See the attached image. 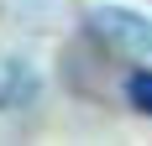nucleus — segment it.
<instances>
[{
	"label": "nucleus",
	"instance_id": "obj_1",
	"mask_svg": "<svg viewBox=\"0 0 152 146\" xmlns=\"http://www.w3.org/2000/svg\"><path fill=\"white\" fill-rule=\"evenodd\" d=\"M89 37L115 58H147L152 52V21L137 11H115V5L89 11Z\"/></svg>",
	"mask_w": 152,
	"mask_h": 146
},
{
	"label": "nucleus",
	"instance_id": "obj_2",
	"mask_svg": "<svg viewBox=\"0 0 152 146\" xmlns=\"http://www.w3.org/2000/svg\"><path fill=\"white\" fill-rule=\"evenodd\" d=\"M26 99H31V73H26V63L0 58V104H5V110H21Z\"/></svg>",
	"mask_w": 152,
	"mask_h": 146
},
{
	"label": "nucleus",
	"instance_id": "obj_3",
	"mask_svg": "<svg viewBox=\"0 0 152 146\" xmlns=\"http://www.w3.org/2000/svg\"><path fill=\"white\" fill-rule=\"evenodd\" d=\"M126 99L137 104L142 115H152V73H131V84H126Z\"/></svg>",
	"mask_w": 152,
	"mask_h": 146
}]
</instances>
